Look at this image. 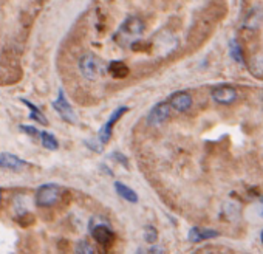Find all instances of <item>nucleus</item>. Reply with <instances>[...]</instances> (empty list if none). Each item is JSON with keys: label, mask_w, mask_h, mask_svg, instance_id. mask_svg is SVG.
<instances>
[{"label": "nucleus", "mask_w": 263, "mask_h": 254, "mask_svg": "<svg viewBox=\"0 0 263 254\" xmlns=\"http://www.w3.org/2000/svg\"><path fill=\"white\" fill-rule=\"evenodd\" d=\"M257 213L260 214V217H263V199H260V203L257 205Z\"/></svg>", "instance_id": "412c9836"}, {"label": "nucleus", "mask_w": 263, "mask_h": 254, "mask_svg": "<svg viewBox=\"0 0 263 254\" xmlns=\"http://www.w3.org/2000/svg\"><path fill=\"white\" fill-rule=\"evenodd\" d=\"M20 130L23 132V133H27V135H30V137H39V130L37 129H35V127H31V126H20Z\"/></svg>", "instance_id": "6ab92c4d"}, {"label": "nucleus", "mask_w": 263, "mask_h": 254, "mask_svg": "<svg viewBox=\"0 0 263 254\" xmlns=\"http://www.w3.org/2000/svg\"><path fill=\"white\" fill-rule=\"evenodd\" d=\"M188 237H189L191 242H201V240L212 239V237H218V233L217 231H212V230H208V228H197V226H193V228H191Z\"/></svg>", "instance_id": "9b49d317"}, {"label": "nucleus", "mask_w": 263, "mask_h": 254, "mask_svg": "<svg viewBox=\"0 0 263 254\" xmlns=\"http://www.w3.org/2000/svg\"><path fill=\"white\" fill-rule=\"evenodd\" d=\"M115 189H116V192H118V196H120L121 199H124L125 201H129V203H138L137 192H135L132 188H129V186H125L124 183L116 181V183H115Z\"/></svg>", "instance_id": "ddd939ff"}, {"label": "nucleus", "mask_w": 263, "mask_h": 254, "mask_svg": "<svg viewBox=\"0 0 263 254\" xmlns=\"http://www.w3.org/2000/svg\"><path fill=\"white\" fill-rule=\"evenodd\" d=\"M53 109L56 110V112L61 115V118L64 121L70 123V124H76L78 123V116H76L74 110L71 107V104L69 103V99H67L64 90L61 89L59 90V95L57 98L53 101Z\"/></svg>", "instance_id": "7ed1b4c3"}, {"label": "nucleus", "mask_w": 263, "mask_h": 254, "mask_svg": "<svg viewBox=\"0 0 263 254\" xmlns=\"http://www.w3.org/2000/svg\"><path fill=\"white\" fill-rule=\"evenodd\" d=\"M20 101H22V103L30 109V118H31V120L37 121L40 126H48V120L45 118V115L42 113V110H39V107H36L35 104L31 103V101L25 99V98H22Z\"/></svg>", "instance_id": "4468645a"}, {"label": "nucleus", "mask_w": 263, "mask_h": 254, "mask_svg": "<svg viewBox=\"0 0 263 254\" xmlns=\"http://www.w3.org/2000/svg\"><path fill=\"white\" fill-rule=\"evenodd\" d=\"M212 98H214V101L218 104H225V106L232 104L237 99V90L229 86H222L212 91Z\"/></svg>", "instance_id": "1a4fd4ad"}, {"label": "nucleus", "mask_w": 263, "mask_h": 254, "mask_svg": "<svg viewBox=\"0 0 263 254\" xmlns=\"http://www.w3.org/2000/svg\"><path fill=\"white\" fill-rule=\"evenodd\" d=\"M112 158H115L116 160V162H120L123 166H125V167H129V160H127L123 154H121V152H115V154L112 155Z\"/></svg>", "instance_id": "aec40b11"}, {"label": "nucleus", "mask_w": 263, "mask_h": 254, "mask_svg": "<svg viewBox=\"0 0 263 254\" xmlns=\"http://www.w3.org/2000/svg\"><path fill=\"white\" fill-rule=\"evenodd\" d=\"M0 203H2V189H0Z\"/></svg>", "instance_id": "4be33fe9"}, {"label": "nucleus", "mask_w": 263, "mask_h": 254, "mask_svg": "<svg viewBox=\"0 0 263 254\" xmlns=\"http://www.w3.org/2000/svg\"><path fill=\"white\" fill-rule=\"evenodd\" d=\"M260 239H262V242H263V231H262V234H260Z\"/></svg>", "instance_id": "5701e85b"}, {"label": "nucleus", "mask_w": 263, "mask_h": 254, "mask_svg": "<svg viewBox=\"0 0 263 254\" xmlns=\"http://www.w3.org/2000/svg\"><path fill=\"white\" fill-rule=\"evenodd\" d=\"M59 197H61V188L54 183H47V184H42L37 189L36 201L39 206L48 208V206H53L59 200Z\"/></svg>", "instance_id": "f03ea898"}, {"label": "nucleus", "mask_w": 263, "mask_h": 254, "mask_svg": "<svg viewBox=\"0 0 263 254\" xmlns=\"http://www.w3.org/2000/svg\"><path fill=\"white\" fill-rule=\"evenodd\" d=\"M91 237L95 239L104 250H110L115 243V233L110 230L108 225L99 223L91 228Z\"/></svg>", "instance_id": "39448f33"}, {"label": "nucleus", "mask_w": 263, "mask_h": 254, "mask_svg": "<svg viewBox=\"0 0 263 254\" xmlns=\"http://www.w3.org/2000/svg\"><path fill=\"white\" fill-rule=\"evenodd\" d=\"M40 137V141H42V146L48 150H57L59 149V143H57V138L54 135L48 133V132H40L39 133Z\"/></svg>", "instance_id": "2eb2a0df"}, {"label": "nucleus", "mask_w": 263, "mask_h": 254, "mask_svg": "<svg viewBox=\"0 0 263 254\" xmlns=\"http://www.w3.org/2000/svg\"><path fill=\"white\" fill-rule=\"evenodd\" d=\"M76 251L81 254H93L95 253V248H93L87 240H81L78 245H76Z\"/></svg>", "instance_id": "a211bd4d"}, {"label": "nucleus", "mask_w": 263, "mask_h": 254, "mask_svg": "<svg viewBox=\"0 0 263 254\" xmlns=\"http://www.w3.org/2000/svg\"><path fill=\"white\" fill-rule=\"evenodd\" d=\"M142 33H144V22L140 18H129L123 23L118 35H125V37H129V36H140Z\"/></svg>", "instance_id": "6e6552de"}, {"label": "nucleus", "mask_w": 263, "mask_h": 254, "mask_svg": "<svg viewBox=\"0 0 263 254\" xmlns=\"http://www.w3.org/2000/svg\"><path fill=\"white\" fill-rule=\"evenodd\" d=\"M28 164L20 160L19 157H16L13 154H8V152H2L0 154V169H6V171H13V172H20L23 171Z\"/></svg>", "instance_id": "0eeeda50"}, {"label": "nucleus", "mask_w": 263, "mask_h": 254, "mask_svg": "<svg viewBox=\"0 0 263 254\" xmlns=\"http://www.w3.org/2000/svg\"><path fill=\"white\" fill-rule=\"evenodd\" d=\"M192 106V96L186 91H178L171 96V107L176 112H188Z\"/></svg>", "instance_id": "9d476101"}, {"label": "nucleus", "mask_w": 263, "mask_h": 254, "mask_svg": "<svg viewBox=\"0 0 263 254\" xmlns=\"http://www.w3.org/2000/svg\"><path fill=\"white\" fill-rule=\"evenodd\" d=\"M142 237L144 240H146L147 243H155L158 240V231L155 226H146L144 228V233H142Z\"/></svg>", "instance_id": "f3484780"}, {"label": "nucleus", "mask_w": 263, "mask_h": 254, "mask_svg": "<svg viewBox=\"0 0 263 254\" xmlns=\"http://www.w3.org/2000/svg\"><path fill=\"white\" fill-rule=\"evenodd\" d=\"M79 70H81L84 78L95 81L99 78V76L104 74V65H103V61H101L98 56L88 53V54H84L81 57Z\"/></svg>", "instance_id": "f257e3e1"}, {"label": "nucleus", "mask_w": 263, "mask_h": 254, "mask_svg": "<svg viewBox=\"0 0 263 254\" xmlns=\"http://www.w3.org/2000/svg\"><path fill=\"white\" fill-rule=\"evenodd\" d=\"M169 116H171V107L166 103H158L155 107H152L147 116V124L152 127H159L161 124H164Z\"/></svg>", "instance_id": "423d86ee"}, {"label": "nucleus", "mask_w": 263, "mask_h": 254, "mask_svg": "<svg viewBox=\"0 0 263 254\" xmlns=\"http://www.w3.org/2000/svg\"><path fill=\"white\" fill-rule=\"evenodd\" d=\"M129 112V107H118L115 112L112 113V116H110V120L101 127L99 129V133H98V141H99V145L101 146H105L107 143L110 141V138H112V132H113V127H115V124L121 120V116L124 115V113H127Z\"/></svg>", "instance_id": "20e7f679"}, {"label": "nucleus", "mask_w": 263, "mask_h": 254, "mask_svg": "<svg viewBox=\"0 0 263 254\" xmlns=\"http://www.w3.org/2000/svg\"><path fill=\"white\" fill-rule=\"evenodd\" d=\"M108 73L113 76L115 79H124L129 76V67L125 65V62L123 61H113L110 62L108 67H107Z\"/></svg>", "instance_id": "f8f14e48"}, {"label": "nucleus", "mask_w": 263, "mask_h": 254, "mask_svg": "<svg viewBox=\"0 0 263 254\" xmlns=\"http://www.w3.org/2000/svg\"><path fill=\"white\" fill-rule=\"evenodd\" d=\"M229 52H231V57L235 62L243 64V54H242V50H240L239 44H237V40L229 42Z\"/></svg>", "instance_id": "dca6fc26"}]
</instances>
